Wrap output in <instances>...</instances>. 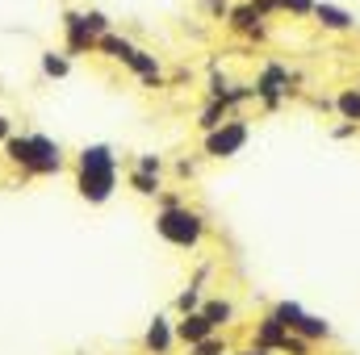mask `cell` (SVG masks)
Returning a JSON list of instances; mask_svg holds the SVG:
<instances>
[{
  "mask_svg": "<svg viewBox=\"0 0 360 355\" xmlns=\"http://www.w3.org/2000/svg\"><path fill=\"white\" fill-rule=\"evenodd\" d=\"M360 126L356 121H344V126H335V130H331V134H335V138H352V134H356Z\"/></svg>",
  "mask_w": 360,
  "mask_h": 355,
  "instance_id": "obj_31",
  "label": "cell"
},
{
  "mask_svg": "<svg viewBox=\"0 0 360 355\" xmlns=\"http://www.w3.org/2000/svg\"><path fill=\"white\" fill-rule=\"evenodd\" d=\"M155 234L176 251H197L210 234V222H205L201 209H193L184 201V205H172V209H155Z\"/></svg>",
  "mask_w": 360,
  "mask_h": 355,
  "instance_id": "obj_3",
  "label": "cell"
},
{
  "mask_svg": "<svg viewBox=\"0 0 360 355\" xmlns=\"http://www.w3.org/2000/svg\"><path fill=\"white\" fill-rule=\"evenodd\" d=\"M176 176L180 180H193V176H197V163H193V159H176Z\"/></svg>",
  "mask_w": 360,
  "mask_h": 355,
  "instance_id": "obj_30",
  "label": "cell"
},
{
  "mask_svg": "<svg viewBox=\"0 0 360 355\" xmlns=\"http://www.w3.org/2000/svg\"><path fill=\"white\" fill-rule=\"evenodd\" d=\"M38 67H42V76H46V80H68V76H72V55H68L63 46H59V51H55V46H46V51L38 55Z\"/></svg>",
  "mask_w": 360,
  "mask_h": 355,
  "instance_id": "obj_14",
  "label": "cell"
},
{
  "mask_svg": "<svg viewBox=\"0 0 360 355\" xmlns=\"http://www.w3.org/2000/svg\"><path fill=\"white\" fill-rule=\"evenodd\" d=\"M134 168L151 172V176H164V155H134Z\"/></svg>",
  "mask_w": 360,
  "mask_h": 355,
  "instance_id": "obj_26",
  "label": "cell"
},
{
  "mask_svg": "<svg viewBox=\"0 0 360 355\" xmlns=\"http://www.w3.org/2000/svg\"><path fill=\"white\" fill-rule=\"evenodd\" d=\"M231 355H276V351H269V347H260V343L252 339L248 347H231Z\"/></svg>",
  "mask_w": 360,
  "mask_h": 355,
  "instance_id": "obj_29",
  "label": "cell"
},
{
  "mask_svg": "<svg viewBox=\"0 0 360 355\" xmlns=\"http://www.w3.org/2000/svg\"><path fill=\"white\" fill-rule=\"evenodd\" d=\"M285 339H289V326L281 322V318H272V314H264L260 322H256V343L260 347H269V351L281 355V347H285Z\"/></svg>",
  "mask_w": 360,
  "mask_h": 355,
  "instance_id": "obj_13",
  "label": "cell"
},
{
  "mask_svg": "<svg viewBox=\"0 0 360 355\" xmlns=\"http://www.w3.org/2000/svg\"><path fill=\"white\" fill-rule=\"evenodd\" d=\"M63 51L72 55V59H80V55H96V34H89V25H84V17H80V8H63Z\"/></svg>",
  "mask_w": 360,
  "mask_h": 355,
  "instance_id": "obj_6",
  "label": "cell"
},
{
  "mask_svg": "<svg viewBox=\"0 0 360 355\" xmlns=\"http://www.w3.org/2000/svg\"><path fill=\"white\" fill-rule=\"evenodd\" d=\"M327 34H348L352 25H356V17L348 13V8H340V4H331V0H314V13H310Z\"/></svg>",
  "mask_w": 360,
  "mask_h": 355,
  "instance_id": "obj_11",
  "label": "cell"
},
{
  "mask_svg": "<svg viewBox=\"0 0 360 355\" xmlns=\"http://www.w3.org/2000/svg\"><path fill=\"white\" fill-rule=\"evenodd\" d=\"M8 134H13V117H4V113H0V142H4Z\"/></svg>",
  "mask_w": 360,
  "mask_h": 355,
  "instance_id": "obj_32",
  "label": "cell"
},
{
  "mask_svg": "<svg viewBox=\"0 0 360 355\" xmlns=\"http://www.w3.org/2000/svg\"><path fill=\"white\" fill-rule=\"evenodd\" d=\"M248 138H252V126H248V117L231 113L222 126L205 130V138H201V155H205V159H235V155L248 147Z\"/></svg>",
  "mask_w": 360,
  "mask_h": 355,
  "instance_id": "obj_4",
  "label": "cell"
},
{
  "mask_svg": "<svg viewBox=\"0 0 360 355\" xmlns=\"http://www.w3.org/2000/svg\"><path fill=\"white\" fill-rule=\"evenodd\" d=\"M252 8H256V13H260L264 21H269V17H276V13H281V4H276V0H252Z\"/></svg>",
  "mask_w": 360,
  "mask_h": 355,
  "instance_id": "obj_28",
  "label": "cell"
},
{
  "mask_svg": "<svg viewBox=\"0 0 360 355\" xmlns=\"http://www.w3.org/2000/svg\"><path fill=\"white\" fill-rule=\"evenodd\" d=\"M126 72L139 76L147 88H164V63H160V55H151V51H143V46L126 59Z\"/></svg>",
  "mask_w": 360,
  "mask_h": 355,
  "instance_id": "obj_9",
  "label": "cell"
},
{
  "mask_svg": "<svg viewBox=\"0 0 360 355\" xmlns=\"http://www.w3.org/2000/svg\"><path fill=\"white\" fill-rule=\"evenodd\" d=\"M201 8H205L214 21H226V13H231V0H201Z\"/></svg>",
  "mask_w": 360,
  "mask_h": 355,
  "instance_id": "obj_27",
  "label": "cell"
},
{
  "mask_svg": "<svg viewBox=\"0 0 360 355\" xmlns=\"http://www.w3.org/2000/svg\"><path fill=\"white\" fill-rule=\"evenodd\" d=\"M281 355H314V343L289 330V339H285V347H281Z\"/></svg>",
  "mask_w": 360,
  "mask_h": 355,
  "instance_id": "obj_24",
  "label": "cell"
},
{
  "mask_svg": "<svg viewBox=\"0 0 360 355\" xmlns=\"http://www.w3.org/2000/svg\"><path fill=\"white\" fill-rule=\"evenodd\" d=\"M0 159H4V168H13L17 180L25 184V180H46V176H59V172H68V151H63V142L59 138H51V134H38V130H13L4 142H0Z\"/></svg>",
  "mask_w": 360,
  "mask_h": 355,
  "instance_id": "obj_1",
  "label": "cell"
},
{
  "mask_svg": "<svg viewBox=\"0 0 360 355\" xmlns=\"http://www.w3.org/2000/svg\"><path fill=\"white\" fill-rule=\"evenodd\" d=\"M293 335H302V339H310V343H327V339H331V322L319 318V314H302L297 326H293Z\"/></svg>",
  "mask_w": 360,
  "mask_h": 355,
  "instance_id": "obj_17",
  "label": "cell"
},
{
  "mask_svg": "<svg viewBox=\"0 0 360 355\" xmlns=\"http://www.w3.org/2000/svg\"><path fill=\"white\" fill-rule=\"evenodd\" d=\"M335 113L344 117V121H356L360 126V88H344L335 96Z\"/></svg>",
  "mask_w": 360,
  "mask_h": 355,
  "instance_id": "obj_20",
  "label": "cell"
},
{
  "mask_svg": "<svg viewBox=\"0 0 360 355\" xmlns=\"http://www.w3.org/2000/svg\"><path fill=\"white\" fill-rule=\"evenodd\" d=\"M126 184H130V192H134V196H143V201H155V196H160V188H164V176H151V172H139V168H130Z\"/></svg>",
  "mask_w": 360,
  "mask_h": 355,
  "instance_id": "obj_18",
  "label": "cell"
},
{
  "mask_svg": "<svg viewBox=\"0 0 360 355\" xmlns=\"http://www.w3.org/2000/svg\"><path fill=\"white\" fill-rule=\"evenodd\" d=\"M143 351L147 355H172L176 351V330H172V318L168 314H155L143 330Z\"/></svg>",
  "mask_w": 360,
  "mask_h": 355,
  "instance_id": "obj_8",
  "label": "cell"
},
{
  "mask_svg": "<svg viewBox=\"0 0 360 355\" xmlns=\"http://www.w3.org/2000/svg\"><path fill=\"white\" fill-rule=\"evenodd\" d=\"M72 176H76V192L89 205H105L117 192V151L109 142H84L72 159Z\"/></svg>",
  "mask_w": 360,
  "mask_h": 355,
  "instance_id": "obj_2",
  "label": "cell"
},
{
  "mask_svg": "<svg viewBox=\"0 0 360 355\" xmlns=\"http://www.w3.org/2000/svg\"><path fill=\"white\" fill-rule=\"evenodd\" d=\"M201 301H205V297H201V284L193 280L188 288H180L176 293V314H193V309H201Z\"/></svg>",
  "mask_w": 360,
  "mask_h": 355,
  "instance_id": "obj_21",
  "label": "cell"
},
{
  "mask_svg": "<svg viewBox=\"0 0 360 355\" xmlns=\"http://www.w3.org/2000/svg\"><path fill=\"white\" fill-rule=\"evenodd\" d=\"M226 29H231V34H239V38L260 42V38L269 34V21L252 8V0H243V4H231V13H226Z\"/></svg>",
  "mask_w": 360,
  "mask_h": 355,
  "instance_id": "obj_7",
  "label": "cell"
},
{
  "mask_svg": "<svg viewBox=\"0 0 360 355\" xmlns=\"http://www.w3.org/2000/svg\"><path fill=\"white\" fill-rule=\"evenodd\" d=\"M188 355H231V339L222 335V330H214L210 339H201V343H193V347H184Z\"/></svg>",
  "mask_w": 360,
  "mask_h": 355,
  "instance_id": "obj_19",
  "label": "cell"
},
{
  "mask_svg": "<svg viewBox=\"0 0 360 355\" xmlns=\"http://www.w3.org/2000/svg\"><path fill=\"white\" fill-rule=\"evenodd\" d=\"M80 17H84V25H89V34H109L113 29V21H109V13H101V8H80Z\"/></svg>",
  "mask_w": 360,
  "mask_h": 355,
  "instance_id": "obj_22",
  "label": "cell"
},
{
  "mask_svg": "<svg viewBox=\"0 0 360 355\" xmlns=\"http://www.w3.org/2000/svg\"><path fill=\"white\" fill-rule=\"evenodd\" d=\"M252 88H256V100H260L264 109H281V100L293 92V72H289L285 63H272L269 59V63L256 72Z\"/></svg>",
  "mask_w": 360,
  "mask_h": 355,
  "instance_id": "obj_5",
  "label": "cell"
},
{
  "mask_svg": "<svg viewBox=\"0 0 360 355\" xmlns=\"http://www.w3.org/2000/svg\"><path fill=\"white\" fill-rule=\"evenodd\" d=\"M201 314L210 318L214 330H226V326L235 322V301H226V297H210V301H201Z\"/></svg>",
  "mask_w": 360,
  "mask_h": 355,
  "instance_id": "obj_16",
  "label": "cell"
},
{
  "mask_svg": "<svg viewBox=\"0 0 360 355\" xmlns=\"http://www.w3.org/2000/svg\"><path fill=\"white\" fill-rule=\"evenodd\" d=\"M231 113H235V109H231V105H226L222 96H210V100L201 105V113H197V130L205 134V130H214V126H222V121H226Z\"/></svg>",
  "mask_w": 360,
  "mask_h": 355,
  "instance_id": "obj_15",
  "label": "cell"
},
{
  "mask_svg": "<svg viewBox=\"0 0 360 355\" xmlns=\"http://www.w3.org/2000/svg\"><path fill=\"white\" fill-rule=\"evenodd\" d=\"M134 51H139V46H134L126 34H117V29H109V34L96 38V55H105L109 63H122V67H126V59H130Z\"/></svg>",
  "mask_w": 360,
  "mask_h": 355,
  "instance_id": "obj_12",
  "label": "cell"
},
{
  "mask_svg": "<svg viewBox=\"0 0 360 355\" xmlns=\"http://www.w3.org/2000/svg\"><path fill=\"white\" fill-rule=\"evenodd\" d=\"M285 17H310L314 13V0H276Z\"/></svg>",
  "mask_w": 360,
  "mask_h": 355,
  "instance_id": "obj_25",
  "label": "cell"
},
{
  "mask_svg": "<svg viewBox=\"0 0 360 355\" xmlns=\"http://www.w3.org/2000/svg\"><path fill=\"white\" fill-rule=\"evenodd\" d=\"M269 314H272V318H281V322H285V326H289V330H293V326H297V318H302V314H306V309H302V305H297V301H276V305H272Z\"/></svg>",
  "mask_w": 360,
  "mask_h": 355,
  "instance_id": "obj_23",
  "label": "cell"
},
{
  "mask_svg": "<svg viewBox=\"0 0 360 355\" xmlns=\"http://www.w3.org/2000/svg\"><path fill=\"white\" fill-rule=\"evenodd\" d=\"M172 330H176L180 347H193V343H201V339H210V335H214V326H210V318H205L201 309H193V314H176Z\"/></svg>",
  "mask_w": 360,
  "mask_h": 355,
  "instance_id": "obj_10",
  "label": "cell"
}]
</instances>
